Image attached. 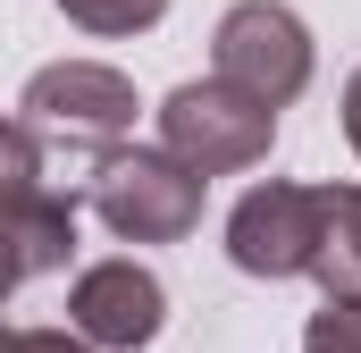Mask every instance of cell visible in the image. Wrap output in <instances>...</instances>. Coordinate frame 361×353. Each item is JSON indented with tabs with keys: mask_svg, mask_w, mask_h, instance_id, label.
Here are the masks:
<instances>
[{
	"mask_svg": "<svg viewBox=\"0 0 361 353\" xmlns=\"http://www.w3.org/2000/svg\"><path fill=\"white\" fill-rule=\"evenodd\" d=\"M0 353H101V345H85L76 328H8Z\"/></svg>",
	"mask_w": 361,
	"mask_h": 353,
	"instance_id": "10",
	"label": "cell"
},
{
	"mask_svg": "<svg viewBox=\"0 0 361 353\" xmlns=\"http://www.w3.org/2000/svg\"><path fill=\"white\" fill-rule=\"evenodd\" d=\"M302 353H361V294H328L302 328Z\"/></svg>",
	"mask_w": 361,
	"mask_h": 353,
	"instance_id": "9",
	"label": "cell"
},
{
	"mask_svg": "<svg viewBox=\"0 0 361 353\" xmlns=\"http://www.w3.org/2000/svg\"><path fill=\"white\" fill-rule=\"evenodd\" d=\"M0 345H8V320H0Z\"/></svg>",
	"mask_w": 361,
	"mask_h": 353,
	"instance_id": "12",
	"label": "cell"
},
{
	"mask_svg": "<svg viewBox=\"0 0 361 353\" xmlns=\"http://www.w3.org/2000/svg\"><path fill=\"white\" fill-rule=\"evenodd\" d=\"M210 59H219L227 85H244V92H261V101L286 109L311 85V25L286 0H235L219 17V34H210Z\"/></svg>",
	"mask_w": 361,
	"mask_h": 353,
	"instance_id": "5",
	"label": "cell"
},
{
	"mask_svg": "<svg viewBox=\"0 0 361 353\" xmlns=\"http://www.w3.org/2000/svg\"><path fill=\"white\" fill-rule=\"evenodd\" d=\"M59 8H68L76 34H101V42L109 34H152L169 17V0H59Z\"/></svg>",
	"mask_w": 361,
	"mask_h": 353,
	"instance_id": "8",
	"label": "cell"
},
{
	"mask_svg": "<svg viewBox=\"0 0 361 353\" xmlns=\"http://www.w3.org/2000/svg\"><path fill=\"white\" fill-rule=\"evenodd\" d=\"M345 143L361 152V68H353V85H345Z\"/></svg>",
	"mask_w": 361,
	"mask_h": 353,
	"instance_id": "11",
	"label": "cell"
},
{
	"mask_svg": "<svg viewBox=\"0 0 361 353\" xmlns=\"http://www.w3.org/2000/svg\"><path fill=\"white\" fill-rule=\"evenodd\" d=\"M319 236H328V185L269 176V185H252L227 210V261L244 277H311Z\"/></svg>",
	"mask_w": 361,
	"mask_h": 353,
	"instance_id": "4",
	"label": "cell"
},
{
	"mask_svg": "<svg viewBox=\"0 0 361 353\" xmlns=\"http://www.w3.org/2000/svg\"><path fill=\"white\" fill-rule=\"evenodd\" d=\"M269 143H277V101L227 85L219 68L193 76V85H177L169 101H160V152H177L185 169H202V176L261 169Z\"/></svg>",
	"mask_w": 361,
	"mask_h": 353,
	"instance_id": "3",
	"label": "cell"
},
{
	"mask_svg": "<svg viewBox=\"0 0 361 353\" xmlns=\"http://www.w3.org/2000/svg\"><path fill=\"white\" fill-rule=\"evenodd\" d=\"M202 185L210 176L185 169L177 152H160V143H135V152L109 143L85 169L76 202H85L109 236H126V244H177V236L202 227Z\"/></svg>",
	"mask_w": 361,
	"mask_h": 353,
	"instance_id": "1",
	"label": "cell"
},
{
	"mask_svg": "<svg viewBox=\"0 0 361 353\" xmlns=\"http://www.w3.org/2000/svg\"><path fill=\"white\" fill-rule=\"evenodd\" d=\"M135 85L118 76V68H101V59H59V68H34L25 92H17V118L42 135V152H51V169H68L85 185V169L109 152V143H126V126H135Z\"/></svg>",
	"mask_w": 361,
	"mask_h": 353,
	"instance_id": "2",
	"label": "cell"
},
{
	"mask_svg": "<svg viewBox=\"0 0 361 353\" xmlns=\"http://www.w3.org/2000/svg\"><path fill=\"white\" fill-rule=\"evenodd\" d=\"M311 277L328 294H361V185H328V236H319Z\"/></svg>",
	"mask_w": 361,
	"mask_h": 353,
	"instance_id": "7",
	"label": "cell"
},
{
	"mask_svg": "<svg viewBox=\"0 0 361 353\" xmlns=\"http://www.w3.org/2000/svg\"><path fill=\"white\" fill-rule=\"evenodd\" d=\"M68 328L101 353H135L169 328V286L143 261H92L76 286H68Z\"/></svg>",
	"mask_w": 361,
	"mask_h": 353,
	"instance_id": "6",
	"label": "cell"
}]
</instances>
